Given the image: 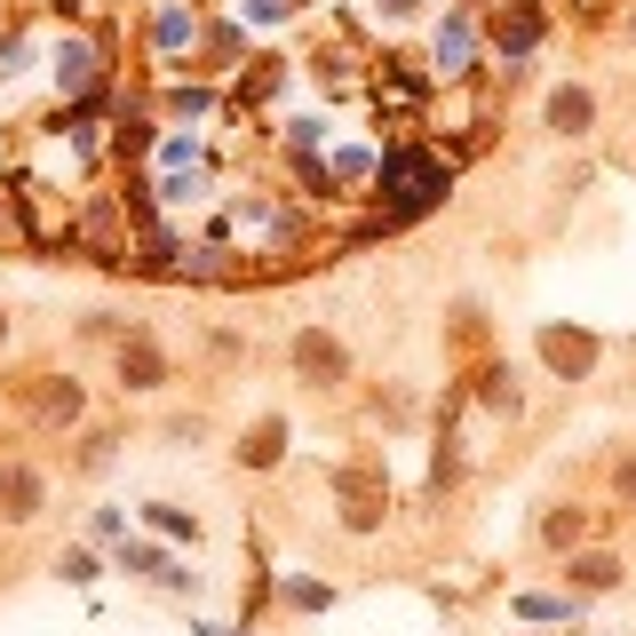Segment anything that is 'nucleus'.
Here are the masks:
<instances>
[{"label": "nucleus", "instance_id": "20e7f679", "mask_svg": "<svg viewBox=\"0 0 636 636\" xmlns=\"http://www.w3.org/2000/svg\"><path fill=\"white\" fill-rule=\"evenodd\" d=\"M549 120H557V127H581V120H589V96H581V88H565L557 104H549Z\"/></svg>", "mask_w": 636, "mask_h": 636}, {"label": "nucleus", "instance_id": "f257e3e1", "mask_svg": "<svg viewBox=\"0 0 636 636\" xmlns=\"http://www.w3.org/2000/svg\"><path fill=\"white\" fill-rule=\"evenodd\" d=\"M294 366H303V375H319V382H334V375H343V350H334L326 334H303V343H294Z\"/></svg>", "mask_w": 636, "mask_h": 636}, {"label": "nucleus", "instance_id": "6e6552de", "mask_svg": "<svg viewBox=\"0 0 636 636\" xmlns=\"http://www.w3.org/2000/svg\"><path fill=\"white\" fill-rule=\"evenodd\" d=\"M549 358H557V366H581V358H589V343H565V334H549Z\"/></svg>", "mask_w": 636, "mask_h": 636}, {"label": "nucleus", "instance_id": "423d86ee", "mask_svg": "<svg viewBox=\"0 0 636 636\" xmlns=\"http://www.w3.org/2000/svg\"><path fill=\"white\" fill-rule=\"evenodd\" d=\"M127 375H136V390H152V382H159V358L136 343V350H127Z\"/></svg>", "mask_w": 636, "mask_h": 636}, {"label": "nucleus", "instance_id": "0eeeda50", "mask_svg": "<svg viewBox=\"0 0 636 636\" xmlns=\"http://www.w3.org/2000/svg\"><path fill=\"white\" fill-rule=\"evenodd\" d=\"M533 32H542V24H533L525 9H517V16H501V41H510V48H525V41H533Z\"/></svg>", "mask_w": 636, "mask_h": 636}, {"label": "nucleus", "instance_id": "39448f33", "mask_svg": "<svg viewBox=\"0 0 636 636\" xmlns=\"http://www.w3.org/2000/svg\"><path fill=\"white\" fill-rule=\"evenodd\" d=\"M41 414L48 422H72L80 414V390H41Z\"/></svg>", "mask_w": 636, "mask_h": 636}, {"label": "nucleus", "instance_id": "7ed1b4c3", "mask_svg": "<svg viewBox=\"0 0 636 636\" xmlns=\"http://www.w3.org/2000/svg\"><path fill=\"white\" fill-rule=\"evenodd\" d=\"M573 573H581V589H613V581H621V565H613V557H581Z\"/></svg>", "mask_w": 636, "mask_h": 636}, {"label": "nucleus", "instance_id": "f03ea898", "mask_svg": "<svg viewBox=\"0 0 636 636\" xmlns=\"http://www.w3.org/2000/svg\"><path fill=\"white\" fill-rule=\"evenodd\" d=\"M0 493H9V517L41 510V478H32V470H9V478H0Z\"/></svg>", "mask_w": 636, "mask_h": 636}]
</instances>
